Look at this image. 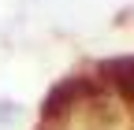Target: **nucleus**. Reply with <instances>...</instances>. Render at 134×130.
<instances>
[{
	"label": "nucleus",
	"mask_w": 134,
	"mask_h": 130,
	"mask_svg": "<svg viewBox=\"0 0 134 130\" xmlns=\"http://www.w3.org/2000/svg\"><path fill=\"white\" fill-rule=\"evenodd\" d=\"M93 93H97V82H93V78L71 74V78L56 82L52 89L45 93V101H41V115H45V119H63L67 111L82 108V104H86Z\"/></svg>",
	"instance_id": "nucleus-1"
},
{
	"label": "nucleus",
	"mask_w": 134,
	"mask_h": 130,
	"mask_svg": "<svg viewBox=\"0 0 134 130\" xmlns=\"http://www.w3.org/2000/svg\"><path fill=\"white\" fill-rule=\"evenodd\" d=\"M100 78L123 97L127 104H134V56H115V60H104L100 63Z\"/></svg>",
	"instance_id": "nucleus-2"
}]
</instances>
